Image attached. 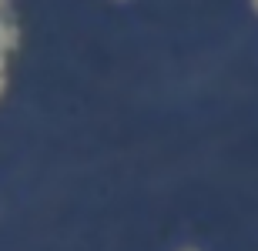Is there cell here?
Wrapping results in <instances>:
<instances>
[{
  "mask_svg": "<svg viewBox=\"0 0 258 251\" xmlns=\"http://www.w3.org/2000/svg\"><path fill=\"white\" fill-rule=\"evenodd\" d=\"M4 91H7V60L0 57V97H4Z\"/></svg>",
  "mask_w": 258,
  "mask_h": 251,
  "instance_id": "obj_1",
  "label": "cell"
},
{
  "mask_svg": "<svg viewBox=\"0 0 258 251\" xmlns=\"http://www.w3.org/2000/svg\"><path fill=\"white\" fill-rule=\"evenodd\" d=\"M251 7H255V14H258V0H251Z\"/></svg>",
  "mask_w": 258,
  "mask_h": 251,
  "instance_id": "obj_2",
  "label": "cell"
},
{
  "mask_svg": "<svg viewBox=\"0 0 258 251\" xmlns=\"http://www.w3.org/2000/svg\"><path fill=\"white\" fill-rule=\"evenodd\" d=\"M184 251H198V248H184Z\"/></svg>",
  "mask_w": 258,
  "mask_h": 251,
  "instance_id": "obj_3",
  "label": "cell"
}]
</instances>
